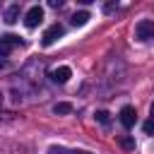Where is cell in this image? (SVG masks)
Instances as JSON below:
<instances>
[{
    "label": "cell",
    "instance_id": "1",
    "mask_svg": "<svg viewBox=\"0 0 154 154\" xmlns=\"http://www.w3.org/2000/svg\"><path fill=\"white\" fill-rule=\"evenodd\" d=\"M135 38H137V41H149V38H154V22H152V19L137 22V26H135Z\"/></svg>",
    "mask_w": 154,
    "mask_h": 154
},
{
    "label": "cell",
    "instance_id": "2",
    "mask_svg": "<svg viewBox=\"0 0 154 154\" xmlns=\"http://www.w3.org/2000/svg\"><path fill=\"white\" fill-rule=\"evenodd\" d=\"M17 46H22V38H19V36H14V34H5V36H0V58L10 55Z\"/></svg>",
    "mask_w": 154,
    "mask_h": 154
},
{
    "label": "cell",
    "instance_id": "3",
    "mask_svg": "<svg viewBox=\"0 0 154 154\" xmlns=\"http://www.w3.org/2000/svg\"><path fill=\"white\" fill-rule=\"evenodd\" d=\"M63 34H65V26L55 22V24H51V26L43 31V38H41V43H43V46H53V43H55V41H58Z\"/></svg>",
    "mask_w": 154,
    "mask_h": 154
},
{
    "label": "cell",
    "instance_id": "4",
    "mask_svg": "<svg viewBox=\"0 0 154 154\" xmlns=\"http://www.w3.org/2000/svg\"><path fill=\"white\" fill-rule=\"evenodd\" d=\"M41 19H43V7H38V5L29 7V10H26V14H24V24H26L29 29L38 26V24H41Z\"/></svg>",
    "mask_w": 154,
    "mask_h": 154
},
{
    "label": "cell",
    "instance_id": "5",
    "mask_svg": "<svg viewBox=\"0 0 154 154\" xmlns=\"http://www.w3.org/2000/svg\"><path fill=\"white\" fill-rule=\"evenodd\" d=\"M70 77H72V70H70L67 65H60V67L51 70V79H53V82H58V84H65Z\"/></svg>",
    "mask_w": 154,
    "mask_h": 154
},
{
    "label": "cell",
    "instance_id": "6",
    "mask_svg": "<svg viewBox=\"0 0 154 154\" xmlns=\"http://www.w3.org/2000/svg\"><path fill=\"white\" fill-rule=\"evenodd\" d=\"M135 120H137L135 108H132V106H123V108H120V123H123L125 128H132V125H135Z\"/></svg>",
    "mask_w": 154,
    "mask_h": 154
},
{
    "label": "cell",
    "instance_id": "7",
    "mask_svg": "<svg viewBox=\"0 0 154 154\" xmlns=\"http://www.w3.org/2000/svg\"><path fill=\"white\" fill-rule=\"evenodd\" d=\"M89 17H91V14H89L87 10H79V12L72 14V24H75V26H84V24L89 22Z\"/></svg>",
    "mask_w": 154,
    "mask_h": 154
},
{
    "label": "cell",
    "instance_id": "8",
    "mask_svg": "<svg viewBox=\"0 0 154 154\" xmlns=\"http://www.w3.org/2000/svg\"><path fill=\"white\" fill-rule=\"evenodd\" d=\"M17 17H19V5H10V7L5 10V22H7V24H14Z\"/></svg>",
    "mask_w": 154,
    "mask_h": 154
},
{
    "label": "cell",
    "instance_id": "9",
    "mask_svg": "<svg viewBox=\"0 0 154 154\" xmlns=\"http://www.w3.org/2000/svg\"><path fill=\"white\" fill-rule=\"evenodd\" d=\"M53 111H55L58 116H65V113H70V111H72V106H70V103H65V101H60V103H55V106H53Z\"/></svg>",
    "mask_w": 154,
    "mask_h": 154
},
{
    "label": "cell",
    "instance_id": "10",
    "mask_svg": "<svg viewBox=\"0 0 154 154\" xmlns=\"http://www.w3.org/2000/svg\"><path fill=\"white\" fill-rule=\"evenodd\" d=\"M118 144H120L123 149H128V152H130V149H135V140H132V137H128V135H123V137L118 140Z\"/></svg>",
    "mask_w": 154,
    "mask_h": 154
},
{
    "label": "cell",
    "instance_id": "11",
    "mask_svg": "<svg viewBox=\"0 0 154 154\" xmlns=\"http://www.w3.org/2000/svg\"><path fill=\"white\" fill-rule=\"evenodd\" d=\"M96 120H99L101 125H108V120H111V113H108V111H96Z\"/></svg>",
    "mask_w": 154,
    "mask_h": 154
},
{
    "label": "cell",
    "instance_id": "12",
    "mask_svg": "<svg viewBox=\"0 0 154 154\" xmlns=\"http://www.w3.org/2000/svg\"><path fill=\"white\" fill-rule=\"evenodd\" d=\"M142 130H144L147 135H154V118H149V120L142 125Z\"/></svg>",
    "mask_w": 154,
    "mask_h": 154
},
{
    "label": "cell",
    "instance_id": "13",
    "mask_svg": "<svg viewBox=\"0 0 154 154\" xmlns=\"http://www.w3.org/2000/svg\"><path fill=\"white\" fill-rule=\"evenodd\" d=\"M75 154H89V152H75Z\"/></svg>",
    "mask_w": 154,
    "mask_h": 154
},
{
    "label": "cell",
    "instance_id": "14",
    "mask_svg": "<svg viewBox=\"0 0 154 154\" xmlns=\"http://www.w3.org/2000/svg\"><path fill=\"white\" fill-rule=\"evenodd\" d=\"M152 118H154V103H152Z\"/></svg>",
    "mask_w": 154,
    "mask_h": 154
},
{
    "label": "cell",
    "instance_id": "15",
    "mask_svg": "<svg viewBox=\"0 0 154 154\" xmlns=\"http://www.w3.org/2000/svg\"><path fill=\"white\" fill-rule=\"evenodd\" d=\"M0 67H5V63H0Z\"/></svg>",
    "mask_w": 154,
    "mask_h": 154
},
{
    "label": "cell",
    "instance_id": "16",
    "mask_svg": "<svg viewBox=\"0 0 154 154\" xmlns=\"http://www.w3.org/2000/svg\"><path fill=\"white\" fill-rule=\"evenodd\" d=\"M0 101H2V94H0Z\"/></svg>",
    "mask_w": 154,
    "mask_h": 154
}]
</instances>
